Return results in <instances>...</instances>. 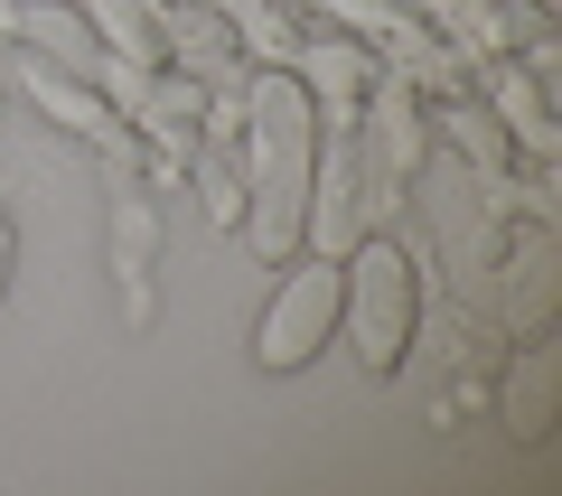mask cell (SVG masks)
Masks as SVG:
<instances>
[{"label": "cell", "mask_w": 562, "mask_h": 496, "mask_svg": "<svg viewBox=\"0 0 562 496\" xmlns=\"http://www.w3.org/2000/svg\"><path fill=\"white\" fill-rule=\"evenodd\" d=\"M150 253H160V198L122 179L113 188V281H122V318H150Z\"/></svg>", "instance_id": "52a82bcc"}, {"label": "cell", "mask_w": 562, "mask_h": 496, "mask_svg": "<svg viewBox=\"0 0 562 496\" xmlns=\"http://www.w3.org/2000/svg\"><path fill=\"white\" fill-rule=\"evenodd\" d=\"M357 179H366V216H384V206H403V188H413V159H422V113H413V84H366L357 103Z\"/></svg>", "instance_id": "277c9868"}, {"label": "cell", "mask_w": 562, "mask_h": 496, "mask_svg": "<svg viewBox=\"0 0 562 496\" xmlns=\"http://www.w3.org/2000/svg\"><path fill=\"white\" fill-rule=\"evenodd\" d=\"M310 10H328V20H347V29H375V38L394 29V20L375 10V0H310Z\"/></svg>", "instance_id": "4fadbf2b"}, {"label": "cell", "mask_w": 562, "mask_h": 496, "mask_svg": "<svg viewBox=\"0 0 562 496\" xmlns=\"http://www.w3.org/2000/svg\"><path fill=\"white\" fill-rule=\"evenodd\" d=\"M0 291H10V225H0Z\"/></svg>", "instance_id": "5bb4252c"}, {"label": "cell", "mask_w": 562, "mask_h": 496, "mask_svg": "<svg viewBox=\"0 0 562 496\" xmlns=\"http://www.w3.org/2000/svg\"><path fill=\"white\" fill-rule=\"evenodd\" d=\"M310 159H319V103H310V84L291 66H254V84H244V216H235V235L262 262L301 253Z\"/></svg>", "instance_id": "6da1fadb"}, {"label": "cell", "mask_w": 562, "mask_h": 496, "mask_svg": "<svg viewBox=\"0 0 562 496\" xmlns=\"http://www.w3.org/2000/svg\"><path fill=\"white\" fill-rule=\"evenodd\" d=\"M338 328L357 347L366 375H394L413 357V328H422V262L403 253L394 235H357L338 253Z\"/></svg>", "instance_id": "7a4b0ae2"}, {"label": "cell", "mask_w": 562, "mask_h": 496, "mask_svg": "<svg viewBox=\"0 0 562 496\" xmlns=\"http://www.w3.org/2000/svg\"><path fill=\"white\" fill-rule=\"evenodd\" d=\"M225 20H235V38H244V57L254 66H291V47H301V29L281 20L272 0H216Z\"/></svg>", "instance_id": "30bf717a"}, {"label": "cell", "mask_w": 562, "mask_h": 496, "mask_svg": "<svg viewBox=\"0 0 562 496\" xmlns=\"http://www.w3.org/2000/svg\"><path fill=\"white\" fill-rule=\"evenodd\" d=\"M20 94L38 103L47 122H66L76 140H94V150H122V113L103 94H85L76 76H57V57H20Z\"/></svg>", "instance_id": "ba28073f"}, {"label": "cell", "mask_w": 562, "mask_h": 496, "mask_svg": "<svg viewBox=\"0 0 562 496\" xmlns=\"http://www.w3.org/2000/svg\"><path fill=\"white\" fill-rule=\"evenodd\" d=\"M543 384H553V357H543V347H525V357H516V384H506V413H516L525 440L543 431Z\"/></svg>", "instance_id": "8fae6325"}, {"label": "cell", "mask_w": 562, "mask_h": 496, "mask_svg": "<svg viewBox=\"0 0 562 496\" xmlns=\"http://www.w3.org/2000/svg\"><path fill=\"white\" fill-rule=\"evenodd\" d=\"M338 338V253H291V272L262 291V318H254V365L262 375H301L319 347Z\"/></svg>", "instance_id": "3957f363"}, {"label": "cell", "mask_w": 562, "mask_h": 496, "mask_svg": "<svg viewBox=\"0 0 562 496\" xmlns=\"http://www.w3.org/2000/svg\"><path fill=\"white\" fill-rule=\"evenodd\" d=\"M20 29L38 38V57H66V66H103V38L85 29V10H66V0H29Z\"/></svg>", "instance_id": "9c48e42d"}, {"label": "cell", "mask_w": 562, "mask_h": 496, "mask_svg": "<svg viewBox=\"0 0 562 496\" xmlns=\"http://www.w3.org/2000/svg\"><path fill=\"white\" fill-rule=\"evenodd\" d=\"M291 76L310 84V103H319V132H347L366 103V84H375V47L357 38H301L291 47Z\"/></svg>", "instance_id": "8992f818"}, {"label": "cell", "mask_w": 562, "mask_h": 496, "mask_svg": "<svg viewBox=\"0 0 562 496\" xmlns=\"http://www.w3.org/2000/svg\"><path fill=\"white\" fill-rule=\"evenodd\" d=\"M206 216H216V225H235V216H244V169L206 159Z\"/></svg>", "instance_id": "7c38bea8"}, {"label": "cell", "mask_w": 562, "mask_h": 496, "mask_svg": "<svg viewBox=\"0 0 562 496\" xmlns=\"http://www.w3.org/2000/svg\"><path fill=\"white\" fill-rule=\"evenodd\" d=\"M357 235H366L357 132H319V159H310V225H301V253H347Z\"/></svg>", "instance_id": "5b68a950"}]
</instances>
